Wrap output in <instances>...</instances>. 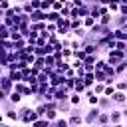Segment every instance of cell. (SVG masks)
Listing matches in <instances>:
<instances>
[{"instance_id":"6da1fadb","label":"cell","mask_w":127,"mask_h":127,"mask_svg":"<svg viewBox=\"0 0 127 127\" xmlns=\"http://www.w3.org/2000/svg\"><path fill=\"white\" fill-rule=\"evenodd\" d=\"M67 123H69V127H81V125H83V113H81V107H71L69 117H67Z\"/></svg>"},{"instance_id":"7a4b0ae2","label":"cell","mask_w":127,"mask_h":127,"mask_svg":"<svg viewBox=\"0 0 127 127\" xmlns=\"http://www.w3.org/2000/svg\"><path fill=\"white\" fill-rule=\"evenodd\" d=\"M101 113V109L95 105V107H89L85 113H83V125H87V127H93L95 125V119H97V115Z\"/></svg>"},{"instance_id":"3957f363","label":"cell","mask_w":127,"mask_h":127,"mask_svg":"<svg viewBox=\"0 0 127 127\" xmlns=\"http://www.w3.org/2000/svg\"><path fill=\"white\" fill-rule=\"evenodd\" d=\"M123 58H125V54L113 48V50H109V52H107V58H105V60H107V64H109V65H117Z\"/></svg>"},{"instance_id":"277c9868","label":"cell","mask_w":127,"mask_h":127,"mask_svg":"<svg viewBox=\"0 0 127 127\" xmlns=\"http://www.w3.org/2000/svg\"><path fill=\"white\" fill-rule=\"evenodd\" d=\"M69 89L65 87V85H58V87H54V99L56 101H62V99H67L69 97Z\"/></svg>"},{"instance_id":"5b68a950","label":"cell","mask_w":127,"mask_h":127,"mask_svg":"<svg viewBox=\"0 0 127 127\" xmlns=\"http://www.w3.org/2000/svg\"><path fill=\"white\" fill-rule=\"evenodd\" d=\"M113 101H111V97H105V95H99V101H97V107L101 109V111H109V109H113Z\"/></svg>"},{"instance_id":"8992f818","label":"cell","mask_w":127,"mask_h":127,"mask_svg":"<svg viewBox=\"0 0 127 127\" xmlns=\"http://www.w3.org/2000/svg\"><path fill=\"white\" fill-rule=\"evenodd\" d=\"M46 10H42V8H38V10H32L30 12V22H46Z\"/></svg>"},{"instance_id":"52a82bcc","label":"cell","mask_w":127,"mask_h":127,"mask_svg":"<svg viewBox=\"0 0 127 127\" xmlns=\"http://www.w3.org/2000/svg\"><path fill=\"white\" fill-rule=\"evenodd\" d=\"M111 101H113L115 105H125V103H127V95H125V91H117V89H115V93L111 95Z\"/></svg>"},{"instance_id":"ba28073f","label":"cell","mask_w":127,"mask_h":127,"mask_svg":"<svg viewBox=\"0 0 127 127\" xmlns=\"http://www.w3.org/2000/svg\"><path fill=\"white\" fill-rule=\"evenodd\" d=\"M121 121H123L121 109H109V123L115 125V123H121Z\"/></svg>"},{"instance_id":"9c48e42d","label":"cell","mask_w":127,"mask_h":127,"mask_svg":"<svg viewBox=\"0 0 127 127\" xmlns=\"http://www.w3.org/2000/svg\"><path fill=\"white\" fill-rule=\"evenodd\" d=\"M22 99H24V97H22V93H18L16 89H12V91L8 93V101H10L12 105H20V103H22Z\"/></svg>"},{"instance_id":"30bf717a","label":"cell","mask_w":127,"mask_h":127,"mask_svg":"<svg viewBox=\"0 0 127 127\" xmlns=\"http://www.w3.org/2000/svg\"><path fill=\"white\" fill-rule=\"evenodd\" d=\"M67 101H69V105H71V107H79V105H81V101H83V97H81L79 93L71 91V93H69V97H67Z\"/></svg>"},{"instance_id":"8fae6325","label":"cell","mask_w":127,"mask_h":127,"mask_svg":"<svg viewBox=\"0 0 127 127\" xmlns=\"http://www.w3.org/2000/svg\"><path fill=\"white\" fill-rule=\"evenodd\" d=\"M99 125H109V111H101V113L97 115L93 127H99Z\"/></svg>"},{"instance_id":"7c38bea8","label":"cell","mask_w":127,"mask_h":127,"mask_svg":"<svg viewBox=\"0 0 127 127\" xmlns=\"http://www.w3.org/2000/svg\"><path fill=\"white\" fill-rule=\"evenodd\" d=\"M81 81H83V85H85V89H87V87H93V83H95V77H93V71H85V73H83V77H81Z\"/></svg>"},{"instance_id":"4fadbf2b","label":"cell","mask_w":127,"mask_h":127,"mask_svg":"<svg viewBox=\"0 0 127 127\" xmlns=\"http://www.w3.org/2000/svg\"><path fill=\"white\" fill-rule=\"evenodd\" d=\"M4 117L8 119V121H12V123H18V109H14V107H10V109H6L4 111Z\"/></svg>"},{"instance_id":"5bb4252c","label":"cell","mask_w":127,"mask_h":127,"mask_svg":"<svg viewBox=\"0 0 127 127\" xmlns=\"http://www.w3.org/2000/svg\"><path fill=\"white\" fill-rule=\"evenodd\" d=\"M125 22H127V16H121V14H113V22H111V28H121Z\"/></svg>"},{"instance_id":"9a60e30c","label":"cell","mask_w":127,"mask_h":127,"mask_svg":"<svg viewBox=\"0 0 127 127\" xmlns=\"http://www.w3.org/2000/svg\"><path fill=\"white\" fill-rule=\"evenodd\" d=\"M87 36V28H83V26H79V28H75V30H71V38H77V40H83Z\"/></svg>"},{"instance_id":"2e32d148","label":"cell","mask_w":127,"mask_h":127,"mask_svg":"<svg viewBox=\"0 0 127 127\" xmlns=\"http://www.w3.org/2000/svg\"><path fill=\"white\" fill-rule=\"evenodd\" d=\"M6 75H8L12 81H24L22 71H18V69H6Z\"/></svg>"},{"instance_id":"e0dca14e","label":"cell","mask_w":127,"mask_h":127,"mask_svg":"<svg viewBox=\"0 0 127 127\" xmlns=\"http://www.w3.org/2000/svg\"><path fill=\"white\" fill-rule=\"evenodd\" d=\"M101 26H111V22H113V14L111 12H107V14H103V16H99V20H97Z\"/></svg>"},{"instance_id":"ac0fdd59","label":"cell","mask_w":127,"mask_h":127,"mask_svg":"<svg viewBox=\"0 0 127 127\" xmlns=\"http://www.w3.org/2000/svg\"><path fill=\"white\" fill-rule=\"evenodd\" d=\"M113 69H115V75H117V77H121V75H123V73L127 71V64H125V62L121 60V62H119L117 65H113Z\"/></svg>"},{"instance_id":"d6986e66","label":"cell","mask_w":127,"mask_h":127,"mask_svg":"<svg viewBox=\"0 0 127 127\" xmlns=\"http://www.w3.org/2000/svg\"><path fill=\"white\" fill-rule=\"evenodd\" d=\"M50 125H52V123H50L46 117H38L36 121H32V125H30V127H50Z\"/></svg>"},{"instance_id":"ffe728a7","label":"cell","mask_w":127,"mask_h":127,"mask_svg":"<svg viewBox=\"0 0 127 127\" xmlns=\"http://www.w3.org/2000/svg\"><path fill=\"white\" fill-rule=\"evenodd\" d=\"M113 40H127V32H123L121 28H113Z\"/></svg>"},{"instance_id":"44dd1931","label":"cell","mask_w":127,"mask_h":127,"mask_svg":"<svg viewBox=\"0 0 127 127\" xmlns=\"http://www.w3.org/2000/svg\"><path fill=\"white\" fill-rule=\"evenodd\" d=\"M85 54H99V48H97V44H83V48H81Z\"/></svg>"},{"instance_id":"7402d4cb","label":"cell","mask_w":127,"mask_h":127,"mask_svg":"<svg viewBox=\"0 0 127 127\" xmlns=\"http://www.w3.org/2000/svg\"><path fill=\"white\" fill-rule=\"evenodd\" d=\"M73 91H75V93H79V95H83V91H85V85H83L81 77H75V85H73Z\"/></svg>"},{"instance_id":"603a6c76","label":"cell","mask_w":127,"mask_h":127,"mask_svg":"<svg viewBox=\"0 0 127 127\" xmlns=\"http://www.w3.org/2000/svg\"><path fill=\"white\" fill-rule=\"evenodd\" d=\"M30 30H34V32H42V30H46V22H30Z\"/></svg>"},{"instance_id":"cb8c5ba5","label":"cell","mask_w":127,"mask_h":127,"mask_svg":"<svg viewBox=\"0 0 127 127\" xmlns=\"http://www.w3.org/2000/svg\"><path fill=\"white\" fill-rule=\"evenodd\" d=\"M113 85H115L117 91H125V89H127V77H125V79H119V77H117Z\"/></svg>"},{"instance_id":"d4e9b609","label":"cell","mask_w":127,"mask_h":127,"mask_svg":"<svg viewBox=\"0 0 127 127\" xmlns=\"http://www.w3.org/2000/svg\"><path fill=\"white\" fill-rule=\"evenodd\" d=\"M52 127H69V123H67V119H65V117H62V115H60L56 121H52Z\"/></svg>"},{"instance_id":"484cf974","label":"cell","mask_w":127,"mask_h":127,"mask_svg":"<svg viewBox=\"0 0 127 127\" xmlns=\"http://www.w3.org/2000/svg\"><path fill=\"white\" fill-rule=\"evenodd\" d=\"M8 38H10V28L0 22V40H8Z\"/></svg>"},{"instance_id":"4316f807","label":"cell","mask_w":127,"mask_h":127,"mask_svg":"<svg viewBox=\"0 0 127 127\" xmlns=\"http://www.w3.org/2000/svg\"><path fill=\"white\" fill-rule=\"evenodd\" d=\"M20 38H22V34H20V30H18V26H12V28H10V40L16 42V40H20Z\"/></svg>"},{"instance_id":"83f0119b","label":"cell","mask_w":127,"mask_h":127,"mask_svg":"<svg viewBox=\"0 0 127 127\" xmlns=\"http://www.w3.org/2000/svg\"><path fill=\"white\" fill-rule=\"evenodd\" d=\"M32 67H34V69H38V71H42V69L46 67L44 58H36V60H34V64H32Z\"/></svg>"},{"instance_id":"f1b7e54d","label":"cell","mask_w":127,"mask_h":127,"mask_svg":"<svg viewBox=\"0 0 127 127\" xmlns=\"http://www.w3.org/2000/svg\"><path fill=\"white\" fill-rule=\"evenodd\" d=\"M60 18V12H56V10H48V14H46V22H56Z\"/></svg>"},{"instance_id":"f546056e","label":"cell","mask_w":127,"mask_h":127,"mask_svg":"<svg viewBox=\"0 0 127 127\" xmlns=\"http://www.w3.org/2000/svg\"><path fill=\"white\" fill-rule=\"evenodd\" d=\"M93 77H95V81H99V83H103L107 75H105V71H103V69H95V71H93Z\"/></svg>"},{"instance_id":"4dcf8cb0","label":"cell","mask_w":127,"mask_h":127,"mask_svg":"<svg viewBox=\"0 0 127 127\" xmlns=\"http://www.w3.org/2000/svg\"><path fill=\"white\" fill-rule=\"evenodd\" d=\"M91 89H93V93H95V95H103V89H105V83H99V81H95Z\"/></svg>"},{"instance_id":"1f68e13d","label":"cell","mask_w":127,"mask_h":127,"mask_svg":"<svg viewBox=\"0 0 127 127\" xmlns=\"http://www.w3.org/2000/svg\"><path fill=\"white\" fill-rule=\"evenodd\" d=\"M79 26H83V18H71V20H69V28H71V30H75V28H79Z\"/></svg>"},{"instance_id":"d6a6232c","label":"cell","mask_w":127,"mask_h":127,"mask_svg":"<svg viewBox=\"0 0 127 127\" xmlns=\"http://www.w3.org/2000/svg\"><path fill=\"white\" fill-rule=\"evenodd\" d=\"M71 50H81L83 48V40H77V38H71V44H69Z\"/></svg>"},{"instance_id":"836d02e7","label":"cell","mask_w":127,"mask_h":127,"mask_svg":"<svg viewBox=\"0 0 127 127\" xmlns=\"http://www.w3.org/2000/svg\"><path fill=\"white\" fill-rule=\"evenodd\" d=\"M95 22H97V20H95L93 16H85V18H83V28H87V30H89Z\"/></svg>"},{"instance_id":"e575fe53","label":"cell","mask_w":127,"mask_h":127,"mask_svg":"<svg viewBox=\"0 0 127 127\" xmlns=\"http://www.w3.org/2000/svg\"><path fill=\"white\" fill-rule=\"evenodd\" d=\"M62 58L65 62H71V48H62Z\"/></svg>"},{"instance_id":"d590c367","label":"cell","mask_w":127,"mask_h":127,"mask_svg":"<svg viewBox=\"0 0 127 127\" xmlns=\"http://www.w3.org/2000/svg\"><path fill=\"white\" fill-rule=\"evenodd\" d=\"M64 85H65V87H67L69 91H73V85H75V77H65Z\"/></svg>"},{"instance_id":"8d00e7d4","label":"cell","mask_w":127,"mask_h":127,"mask_svg":"<svg viewBox=\"0 0 127 127\" xmlns=\"http://www.w3.org/2000/svg\"><path fill=\"white\" fill-rule=\"evenodd\" d=\"M62 6H64V2H62V0H54V2H52V6H50V10L60 12V10H62Z\"/></svg>"},{"instance_id":"74e56055","label":"cell","mask_w":127,"mask_h":127,"mask_svg":"<svg viewBox=\"0 0 127 127\" xmlns=\"http://www.w3.org/2000/svg\"><path fill=\"white\" fill-rule=\"evenodd\" d=\"M107 8H109V12H111V14H117V12H119V2H109V4H107Z\"/></svg>"},{"instance_id":"f35d334b","label":"cell","mask_w":127,"mask_h":127,"mask_svg":"<svg viewBox=\"0 0 127 127\" xmlns=\"http://www.w3.org/2000/svg\"><path fill=\"white\" fill-rule=\"evenodd\" d=\"M115 93V85H105V89H103V95L105 97H111Z\"/></svg>"},{"instance_id":"ab89813d","label":"cell","mask_w":127,"mask_h":127,"mask_svg":"<svg viewBox=\"0 0 127 127\" xmlns=\"http://www.w3.org/2000/svg\"><path fill=\"white\" fill-rule=\"evenodd\" d=\"M46 30H48L50 34H54V32L58 30V24H56V22H46Z\"/></svg>"},{"instance_id":"60d3db41","label":"cell","mask_w":127,"mask_h":127,"mask_svg":"<svg viewBox=\"0 0 127 127\" xmlns=\"http://www.w3.org/2000/svg\"><path fill=\"white\" fill-rule=\"evenodd\" d=\"M58 42H60V36H58V34H56V32H54V34H50V36H48V44H52V46H54V44H58Z\"/></svg>"},{"instance_id":"b9f144b4","label":"cell","mask_w":127,"mask_h":127,"mask_svg":"<svg viewBox=\"0 0 127 127\" xmlns=\"http://www.w3.org/2000/svg\"><path fill=\"white\" fill-rule=\"evenodd\" d=\"M22 10H24V14H30L34 8H32V4H30V2H24V4H22Z\"/></svg>"},{"instance_id":"7bdbcfd3","label":"cell","mask_w":127,"mask_h":127,"mask_svg":"<svg viewBox=\"0 0 127 127\" xmlns=\"http://www.w3.org/2000/svg\"><path fill=\"white\" fill-rule=\"evenodd\" d=\"M64 77H75V69H73V67H67V69L64 71Z\"/></svg>"},{"instance_id":"ee69618b","label":"cell","mask_w":127,"mask_h":127,"mask_svg":"<svg viewBox=\"0 0 127 127\" xmlns=\"http://www.w3.org/2000/svg\"><path fill=\"white\" fill-rule=\"evenodd\" d=\"M10 6H12V0H0V8L2 10H8Z\"/></svg>"},{"instance_id":"f6af8a7d","label":"cell","mask_w":127,"mask_h":127,"mask_svg":"<svg viewBox=\"0 0 127 127\" xmlns=\"http://www.w3.org/2000/svg\"><path fill=\"white\" fill-rule=\"evenodd\" d=\"M117 14H121V16H127V4H119V12Z\"/></svg>"},{"instance_id":"bcb514c9","label":"cell","mask_w":127,"mask_h":127,"mask_svg":"<svg viewBox=\"0 0 127 127\" xmlns=\"http://www.w3.org/2000/svg\"><path fill=\"white\" fill-rule=\"evenodd\" d=\"M83 69L85 71H95V64H83Z\"/></svg>"},{"instance_id":"7dc6e473","label":"cell","mask_w":127,"mask_h":127,"mask_svg":"<svg viewBox=\"0 0 127 127\" xmlns=\"http://www.w3.org/2000/svg\"><path fill=\"white\" fill-rule=\"evenodd\" d=\"M6 99H8V91H4V89L0 87V103H2V101H6Z\"/></svg>"},{"instance_id":"c3c4849f","label":"cell","mask_w":127,"mask_h":127,"mask_svg":"<svg viewBox=\"0 0 127 127\" xmlns=\"http://www.w3.org/2000/svg\"><path fill=\"white\" fill-rule=\"evenodd\" d=\"M40 2H42V0H30V4H32V8H34V10H38V8H40Z\"/></svg>"},{"instance_id":"681fc988","label":"cell","mask_w":127,"mask_h":127,"mask_svg":"<svg viewBox=\"0 0 127 127\" xmlns=\"http://www.w3.org/2000/svg\"><path fill=\"white\" fill-rule=\"evenodd\" d=\"M85 2L83 0H71V6H75V8H79V6H83Z\"/></svg>"},{"instance_id":"f907efd6","label":"cell","mask_w":127,"mask_h":127,"mask_svg":"<svg viewBox=\"0 0 127 127\" xmlns=\"http://www.w3.org/2000/svg\"><path fill=\"white\" fill-rule=\"evenodd\" d=\"M121 115H123V119H127V103H125V107L121 109Z\"/></svg>"},{"instance_id":"816d5d0a","label":"cell","mask_w":127,"mask_h":127,"mask_svg":"<svg viewBox=\"0 0 127 127\" xmlns=\"http://www.w3.org/2000/svg\"><path fill=\"white\" fill-rule=\"evenodd\" d=\"M4 119H6V117H4V111H0V123H2Z\"/></svg>"},{"instance_id":"f5cc1de1","label":"cell","mask_w":127,"mask_h":127,"mask_svg":"<svg viewBox=\"0 0 127 127\" xmlns=\"http://www.w3.org/2000/svg\"><path fill=\"white\" fill-rule=\"evenodd\" d=\"M121 30H123V32H127V22H125V24L121 26Z\"/></svg>"},{"instance_id":"db71d44e","label":"cell","mask_w":127,"mask_h":127,"mask_svg":"<svg viewBox=\"0 0 127 127\" xmlns=\"http://www.w3.org/2000/svg\"><path fill=\"white\" fill-rule=\"evenodd\" d=\"M2 75H4V67L0 65V77H2Z\"/></svg>"},{"instance_id":"11a10c76","label":"cell","mask_w":127,"mask_h":127,"mask_svg":"<svg viewBox=\"0 0 127 127\" xmlns=\"http://www.w3.org/2000/svg\"><path fill=\"white\" fill-rule=\"evenodd\" d=\"M10 127H18V125H16V123H12V125H10Z\"/></svg>"},{"instance_id":"9f6ffc18","label":"cell","mask_w":127,"mask_h":127,"mask_svg":"<svg viewBox=\"0 0 127 127\" xmlns=\"http://www.w3.org/2000/svg\"><path fill=\"white\" fill-rule=\"evenodd\" d=\"M125 54H127V46H125Z\"/></svg>"},{"instance_id":"6f0895ef","label":"cell","mask_w":127,"mask_h":127,"mask_svg":"<svg viewBox=\"0 0 127 127\" xmlns=\"http://www.w3.org/2000/svg\"><path fill=\"white\" fill-rule=\"evenodd\" d=\"M125 95H127V89H125Z\"/></svg>"},{"instance_id":"680465c9","label":"cell","mask_w":127,"mask_h":127,"mask_svg":"<svg viewBox=\"0 0 127 127\" xmlns=\"http://www.w3.org/2000/svg\"><path fill=\"white\" fill-rule=\"evenodd\" d=\"M125 73H127V71H125Z\"/></svg>"}]
</instances>
